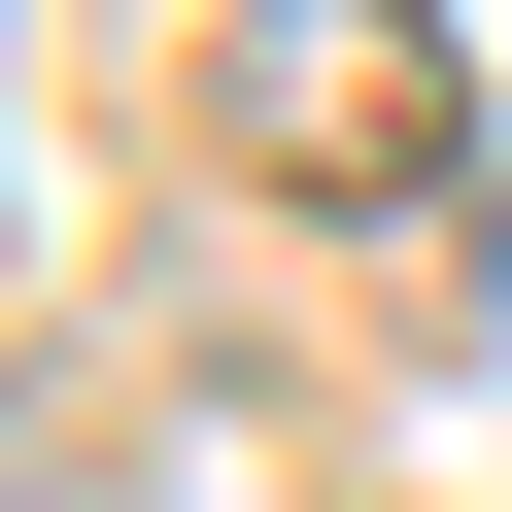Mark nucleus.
<instances>
[{"instance_id":"obj_1","label":"nucleus","mask_w":512,"mask_h":512,"mask_svg":"<svg viewBox=\"0 0 512 512\" xmlns=\"http://www.w3.org/2000/svg\"><path fill=\"white\" fill-rule=\"evenodd\" d=\"M205 137L274 171V205L444 171V137H478V103H444V0H205Z\"/></svg>"}]
</instances>
